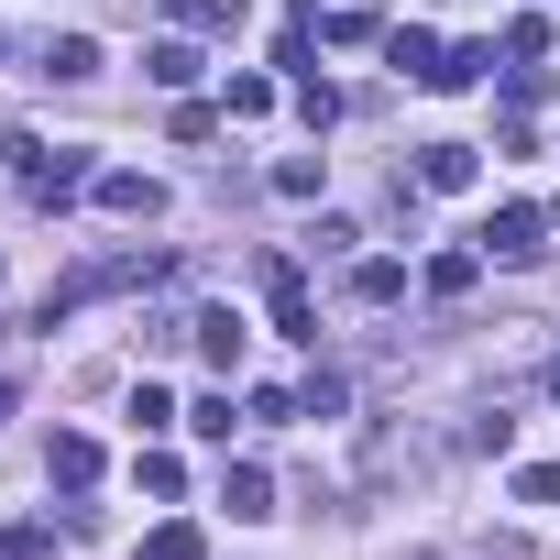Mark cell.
<instances>
[{
  "label": "cell",
  "instance_id": "9c48e42d",
  "mask_svg": "<svg viewBox=\"0 0 560 560\" xmlns=\"http://www.w3.org/2000/svg\"><path fill=\"white\" fill-rule=\"evenodd\" d=\"M143 78H154V89H198V45H187V34L143 45Z\"/></svg>",
  "mask_w": 560,
  "mask_h": 560
},
{
  "label": "cell",
  "instance_id": "ba28073f",
  "mask_svg": "<svg viewBox=\"0 0 560 560\" xmlns=\"http://www.w3.org/2000/svg\"><path fill=\"white\" fill-rule=\"evenodd\" d=\"M220 505H231L242 527H253V516H275V472H264V462H231V472H220Z\"/></svg>",
  "mask_w": 560,
  "mask_h": 560
},
{
  "label": "cell",
  "instance_id": "30bf717a",
  "mask_svg": "<svg viewBox=\"0 0 560 560\" xmlns=\"http://www.w3.org/2000/svg\"><path fill=\"white\" fill-rule=\"evenodd\" d=\"M352 298H363V308H396V298H407V264H396V253L352 264Z\"/></svg>",
  "mask_w": 560,
  "mask_h": 560
},
{
  "label": "cell",
  "instance_id": "603a6c76",
  "mask_svg": "<svg viewBox=\"0 0 560 560\" xmlns=\"http://www.w3.org/2000/svg\"><path fill=\"white\" fill-rule=\"evenodd\" d=\"M516 505H560V462H527L516 472Z\"/></svg>",
  "mask_w": 560,
  "mask_h": 560
},
{
  "label": "cell",
  "instance_id": "44dd1931",
  "mask_svg": "<svg viewBox=\"0 0 560 560\" xmlns=\"http://www.w3.org/2000/svg\"><path fill=\"white\" fill-rule=\"evenodd\" d=\"M549 100V67H505V110H538Z\"/></svg>",
  "mask_w": 560,
  "mask_h": 560
},
{
  "label": "cell",
  "instance_id": "5bb4252c",
  "mask_svg": "<svg viewBox=\"0 0 560 560\" xmlns=\"http://www.w3.org/2000/svg\"><path fill=\"white\" fill-rule=\"evenodd\" d=\"M472 275H483V253H429V298H472Z\"/></svg>",
  "mask_w": 560,
  "mask_h": 560
},
{
  "label": "cell",
  "instance_id": "277c9868",
  "mask_svg": "<svg viewBox=\"0 0 560 560\" xmlns=\"http://www.w3.org/2000/svg\"><path fill=\"white\" fill-rule=\"evenodd\" d=\"M483 176V154L472 143H418V198H462Z\"/></svg>",
  "mask_w": 560,
  "mask_h": 560
},
{
  "label": "cell",
  "instance_id": "9a60e30c",
  "mask_svg": "<svg viewBox=\"0 0 560 560\" xmlns=\"http://www.w3.org/2000/svg\"><path fill=\"white\" fill-rule=\"evenodd\" d=\"M483 67H494V45H451V56H440V67H429V89H472V78H483Z\"/></svg>",
  "mask_w": 560,
  "mask_h": 560
},
{
  "label": "cell",
  "instance_id": "8992f818",
  "mask_svg": "<svg viewBox=\"0 0 560 560\" xmlns=\"http://www.w3.org/2000/svg\"><path fill=\"white\" fill-rule=\"evenodd\" d=\"M34 78H56V89H89V78H100V45H89V34H45Z\"/></svg>",
  "mask_w": 560,
  "mask_h": 560
},
{
  "label": "cell",
  "instance_id": "3957f363",
  "mask_svg": "<svg viewBox=\"0 0 560 560\" xmlns=\"http://www.w3.org/2000/svg\"><path fill=\"white\" fill-rule=\"evenodd\" d=\"M110 220H165V187L143 176V165H100V187H89Z\"/></svg>",
  "mask_w": 560,
  "mask_h": 560
},
{
  "label": "cell",
  "instance_id": "ffe728a7",
  "mask_svg": "<svg viewBox=\"0 0 560 560\" xmlns=\"http://www.w3.org/2000/svg\"><path fill=\"white\" fill-rule=\"evenodd\" d=\"M275 198H319V154H287V165H275Z\"/></svg>",
  "mask_w": 560,
  "mask_h": 560
},
{
  "label": "cell",
  "instance_id": "4fadbf2b",
  "mask_svg": "<svg viewBox=\"0 0 560 560\" xmlns=\"http://www.w3.org/2000/svg\"><path fill=\"white\" fill-rule=\"evenodd\" d=\"M187 34H242V0H165Z\"/></svg>",
  "mask_w": 560,
  "mask_h": 560
},
{
  "label": "cell",
  "instance_id": "e0dca14e",
  "mask_svg": "<svg viewBox=\"0 0 560 560\" xmlns=\"http://www.w3.org/2000/svg\"><path fill=\"white\" fill-rule=\"evenodd\" d=\"M538 56H549V23L516 12V23H505V67H538Z\"/></svg>",
  "mask_w": 560,
  "mask_h": 560
},
{
  "label": "cell",
  "instance_id": "ac0fdd59",
  "mask_svg": "<svg viewBox=\"0 0 560 560\" xmlns=\"http://www.w3.org/2000/svg\"><path fill=\"white\" fill-rule=\"evenodd\" d=\"M298 121L330 132V121H341V89H330V78H298Z\"/></svg>",
  "mask_w": 560,
  "mask_h": 560
},
{
  "label": "cell",
  "instance_id": "6da1fadb",
  "mask_svg": "<svg viewBox=\"0 0 560 560\" xmlns=\"http://www.w3.org/2000/svg\"><path fill=\"white\" fill-rule=\"evenodd\" d=\"M472 253H483V264H527V253H549V209H494V220L472 231Z\"/></svg>",
  "mask_w": 560,
  "mask_h": 560
},
{
  "label": "cell",
  "instance_id": "d6986e66",
  "mask_svg": "<svg viewBox=\"0 0 560 560\" xmlns=\"http://www.w3.org/2000/svg\"><path fill=\"white\" fill-rule=\"evenodd\" d=\"M341 407H352L341 374H308V385H298V418H341Z\"/></svg>",
  "mask_w": 560,
  "mask_h": 560
},
{
  "label": "cell",
  "instance_id": "5b68a950",
  "mask_svg": "<svg viewBox=\"0 0 560 560\" xmlns=\"http://www.w3.org/2000/svg\"><path fill=\"white\" fill-rule=\"evenodd\" d=\"M45 483L89 494V483H100V440H89V429H56V440H45Z\"/></svg>",
  "mask_w": 560,
  "mask_h": 560
},
{
  "label": "cell",
  "instance_id": "7402d4cb",
  "mask_svg": "<svg viewBox=\"0 0 560 560\" xmlns=\"http://www.w3.org/2000/svg\"><path fill=\"white\" fill-rule=\"evenodd\" d=\"M275 110V78H231V121H264Z\"/></svg>",
  "mask_w": 560,
  "mask_h": 560
},
{
  "label": "cell",
  "instance_id": "7c38bea8",
  "mask_svg": "<svg viewBox=\"0 0 560 560\" xmlns=\"http://www.w3.org/2000/svg\"><path fill=\"white\" fill-rule=\"evenodd\" d=\"M143 560H209V538L187 516H165V527H143Z\"/></svg>",
  "mask_w": 560,
  "mask_h": 560
},
{
  "label": "cell",
  "instance_id": "2e32d148",
  "mask_svg": "<svg viewBox=\"0 0 560 560\" xmlns=\"http://www.w3.org/2000/svg\"><path fill=\"white\" fill-rule=\"evenodd\" d=\"M132 483H143V494H165V505H176V494H187V462H176V451H143V462H132Z\"/></svg>",
  "mask_w": 560,
  "mask_h": 560
},
{
  "label": "cell",
  "instance_id": "d4e9b609",
  "mask_svg": "<svg viewBox=\"0 0 560 560\" xmlns=\"http://www.w3.org/2000/svg\"><path fill=\"white\" fill-rule=\"evenodd\" d=\"M0 418H12V374H0Z\"/></svg>",
  "mask_w": 560,
  "mask_h": 560
},
{
  "label": "cell",
  "instance_id": "cb8c5ba5",
  "mask_svg": "<svg viewBox=\"0 0 560 560\" xmlns=\"http://www.w3.org/2000/svg\"><path fill=\"white\" fill-rule=\"evenodd\" d=\"M45 549H56L45 527H12V538H0V560H45Z\"/></svg>",
  "mask_w": 560,
  "mask_h": 560
},
{
  "label": "cell",
  "instance_id": "7a4b0ae2",
  "mask_svg": "<svg viewBox=\"0 0 560 560\" xmlns=\"http://www.w3.org/2000/svg\"><path fill=\"white\" fill-rule=\"evenodd\" d=\"M264 308H275V330H287V341H319V308H308V275H298L287 253L264 264Z\"/></svg>",
  "mask_w": 560,
  "mask_h": 560
},
{
  "label": "cell",
  "instance_id": "8fae6325",
  "mask_svg": "<svg viewBox=\"0 0 560 560\" xmlns=\"http://www.w3.org/2000/svg\"><path fill=\"white\" fill-rule=\"evenodd\" d=\"M385 56H396V67H407L418 89H429V67H440V45H429V23H396V34H385Z\"/></svg>",
  "mask_w": 560,
  "mask_h": 560
},
{
  "label": "cell",
  "instance_id": "52a82bcc",
  "mask_svg": "<svg viewBox=\"0 0 560 560\" xmlns=\"http://www.w3.org/2000/svg\"><path fill=\"white\" fill-rule=\"evenodd\" d=\"M187 341H198V363H209V374H242V319H231V308H198V319H187Z\"/></svg>",
  "mask_w": 560,
  "mask_h": 560
},
{
  "label": "cell",
  "instance_id": "484cf974",
  "mask_svg": "<svg viewBox=\"0 0 560 560\" xmlns=\"http://www.w3.org/2000/svg\"><path fill=\"white\" fill-rule=\"evenodd\" d=\"M549 396H560V363H549Z\"/></svg>",
  "mask_w": 560,
  "mask_h": 560
}]
</instances>
